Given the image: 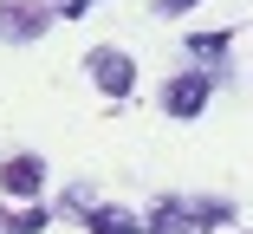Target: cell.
I'll use <instances>...</instances> for the list:
<instances>
[{"label": "cell", "instance_id": "ba28073f", "mask_svg": "<svg viewBox=\"0 0 253 234\" xmlns=\"http://www.w3.org/2000/svg\"><path fill=\"white\" fill-rule=\"evenodd\" d=\"M33 228H45V215H39V208H26V215H13V234H33Z\"/></svg>", "mask_w": 253, "mask_h": 234}, {"label": "cell", "instance_id": "30bf717a", "mask_svg": "<svg viewBox=\"0 0 253 234\" xmlns=\"http://www.w3.org/2000/svg\"><path fill=\"white\" fill-rule=\"evenodd\" d=\"M84 7H91V0H65V7H59V13H72V20H78V13H84Z\"/></svg>", "mask_w": 253, "mask_h": 234}, {"label": "cell", "instance_id": "52a82bcc", "mask_svg": "<svg viewBox=\"0 0 253 234\" xmlns=\"http://www.w3.org/2000/svg\"><path fill=\"white\" fill-rule=\"evenodd\" d=\"M188 52H195L201 65H221V59H227V33H195V39H188Z\"/></svg>", "mask_w": 253, "mask_h": 234}, {"label": "cell", "instance_id": "277c9868", "mask_svg": "<svg viewBox=\"0 0 253 234\" xmlns=\"http://www.w3.org/2000/svg\"><path fill=\"white\" fill-rule=\"evenodd\" d=\"M39 176H45V169H39V156H13L7 169H0L7 195H33V189H39Z\"/></svg>", "mask_w": 253, "mask_h": 234}, {"label": "cell", "instance_id": "6da1fadb", "mask_svg": "<svg viewBox=\"0 0 253 234\" xmlns=\"http://www.w3.org/2000/svg\"><path fill=\"white\" fill-rule=\"evenodd\" d=\"M91 78H97V91H104V98H130L136 65H130L124 52H111V46H97V52H91Z\"/></svg>", "mask_w": 253, "mask_h": 234}, {"label": "cell", "instance_id": "9c48e42d", "mask_svg": "<svg viewBox=\"0 0 253 234\" xmlns=\"http://www.w3.org/2000/svg\"><path fill=\"white\" fill-rule=\"evenodd\" d=\"M156 7H163V13H188V7H195V0H156Z\"/></svg>", "mask_w": 253, "mask_h": 234}, {"label": "cell", "instance_id": "3957f363", "mask_svg": "<svg viewBox=\"0 0 253 234\" xmlns=\"http://www.w3.org/2000/svg\"><path fill=\"white\" fill-rule=\"evenodd\" d=\"M214 221L201 215V208H188V202H163L156 215H149V234H208Z\"/></svg>", "mask_w": 253, "mask_h": 234}, {"label": "cell", "instance_id": "7a4b0ae2", "mask_svg": "<svg viewBox=\"0 0 253 234\" xmlns=\"http://www.w3.org/2000/svg\"><path fill=\"white\" fill-rule=\"evenodd\" d=\"M208 72H188V78H169V91H163V104H169V117H195L201 104H208Z\"/></svg>", "mask_w": 253, "mask_h": 234}, {"label": "cell", "instance_id": "8992f818", "mask_svg": "<svg viewBox=\"0 0 253 234\" xmlns=\"http://www.w3.org/2000/svg\"><path fill=\"white\" fill-rule=\"evenodd\" d=\"M143 221L124 215V208H91V234H136Z\"/></svg>", "mask_w": 253, "mask_h": 234}, {"label": "cell", "instance_id": "5b68a950", "mask_svg": "<svg viewBox=\"0 0 253 234\" xmlns=\"http://www.w3.org/2000/svg\"><path fill=\"white\" fill-rule=\"evenodd\" d=\"M45 26V13H33V7H0V33L7 39H33Z\"/></svg>", "mask_w": 253, "mask_h": 234}]
</instances>
